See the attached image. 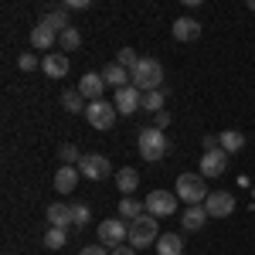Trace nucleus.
<instances>
[{
  "label": "nucleus",
  "instance_id": "obj_12",
  "mask_svg": "<svg viewBox=\"0 0 255 255\" xmlns=\"http://www.w3.org/2000/svg\"><path fill=\"white\" fill-rule=\"evenodd\" d=\"M102 89H106V79H102V72H85V75H82L79 92L89 99V102H99V99H102Z\"/></svg>",
  "mask_w": 255,
  "mask_h": 255
},
{
  "label": "nucleus",
  "instance_id": "obj_27",
  "mask_svg": "<svg viewBox=\"0 0 255 255\" xmlns=\"http://www.w3.org/2000/svg\"><path fill=\"white\" fill-rule=\"evenodd\" d=\"M58 44H61V51H75L82 44V34H79V27H68L65 34H58Z\"/></svg>",
  "mask_w": 255,
  "mask_h": 255
},
{
  "label": "nucleus",
  "instance_id": "obj_24",
  "mask_svg": "<svg viewBox=\"0 0 255 255\" xmlns=\"http://www.w3.org/2000/svg\"><path fill=\"white\" fill-rule=\"evenodd\" d=\"M44 24H48L55 34H65V31L72 27V24H68V10H65V7H58V10H48V14H44Z\"/></svg>",
  "mask_w": 255,
  "mask_h": 255
},
{
  "label": "nucleus",
  "instance_id": "obj_1",
  "mask_svg": "<svg viewBox=\"0 0 255 255\" xmlns=\"http://www.w3.org/2000/svg\"><path fill=\"white\" fill-rule=\"evenodd\" d=\"M174 191L187 208H191V204H204L208 194H211V191H208V180H204L201 174H180L177 184H174Z\"/></svg>",
  "mask_w": 255,
  "mask_h": 255
},
{
  "label": "nucleus",
  "instance_id": "obj_18",
  "mask_svg": "<svg viewBox=\"0 0 255 255\" xmlns=\"http://www.w3.org/2000/svg\"><path fill=\"white\" fill-rule=\"evenodd\" d=\"M102 79H106V85H113V89H126V85H133V75H129L123 65H116V61H109V65L102 68Z\"/></svg>",
  "mask_w": 255,
  "mask_h": 255
},
{
  "label": "nucleus",
  "instance_id": "obj_29",
  "mask_svg": "<svg viewBox=\"0 0 255 255\" xmlns=\"http://www.w3.org/2000/svg\"><path fill=\"white\" fill-rule=\"evenodd\" d=\"M116 65H123V68H126V72L133 75V68H136V65H139V55H136V51H133V48H123V51H119V55H116Z\"/></svg>",
  "mask_w": 255,
  "mask_h": 255
},
{
  "label": "nucleus",
  "instance_id": "obj_8",
  "mask_svg": "<svg viewBox=\"0 0 255 255\" xmlns=\"http://www.w3.org/2000/svg\"><path fill=\"white\" fill-rule=\"evenodd\" d=\"M79 174L89 177V180H106V177L113 174V163L102 157V153H85L79 163Z\"/></svg>",
  "mask_w": 255,
  "mask_h": 255
},
{
  "label": "nucleus",
  "instance_id": "obj_22",
  "mask_svg": "<svg viewBox=\"0 0 255 255\" xmlns=\"http://www.w3.org/2000/svg\"><path fill=\"white\" fill-rule=\"evenodd\" d=\"M218 146L232 157V153H238V150L245 146V136H242L238 129H225V133H218Z\"/></svg>",
  "mask_w": 255,
  "mask_h": 255
},
{
  "label": "nucleus",
  "instance_id": "obj_36",
  "mask_svg": "<svg viewBox=\"0 0 255 255\" xmlns=\"http://www.w3.org/2000/svg\"><path fill=\"white\" fill-rule=\"evenodd\" d=\"M201 146H204V153H208V150H218V136H204Z\"/></svg>",
  "mask_w": 255,
  "mask_h": 255
},
{
  "label": "nucleus",
  "instance_id": "obj_9",
  "mask_svg": "<svg viewBox=\"0 0 255 255\" xmlns=\"http://www.w3.org/2000/svg\"><path fill=\"white\" fill-rule=\"evenodd\" d=\"M113 106H116V113H123V116H129V113H136V109H143V92H139L136 85H126V89H116V99H113Z\"/></svg>",
  "mask_w": 255,
  "mask_h": 255
},
{
  "label": "nucleus",
  "instance_id": "obj_32",
  "mask_svg": "<svg viewBox=\"0 0 255 255\" xmlns=\"http://www.w3.org/2000/svg\"><path fill=\"white\" fill-rule=\"evenodd\" d=\"M17 68H20V72H34V68H41V58H34V55H20Z\"/></svg>",
  "mask_w": 255,
  "mask_h": 255
},
{
  "label": "nucleus",
  "instance_id": "obj_10",
  "mask_svg": "<svg viewBox=\"0 0 255 255\" xmlns=\"http://www.w3.org/2000/svg\"><path fill=\"white\" fill-rule=\"evenodd\" d=\"M204 208H208L211 218H228L235 211V194H228V191H211L208 201H204Z\"/></svg>",
  "mask_w": 255,
  "mask_h": 255
},
{
  "label": "nucleus",
  "instance_id": "obj_31",
  "mask_svg": "<svg viewBox=\"0 0 255 255\" xmlns=\"http://www.w3.org/2000/svg\"><path fill=\"white\" fill-rule=\"evenodd\" d=\"M72 215H75V228H85V225H89V218H92V211H89V204L75 201V204H72Z\"/></svg>",
  "mask_w": 255,
  "mask_h": 255
},
{
  "label": "nucleus",
  "instance_id": "obj_28",
  "mask_svg": "<svg viewBox=\"0 0 255 255\" xmlns=\"http://www.w3.org/2000/svg\"><path fill=\"white\" fill-rule=\"evenodd\" d=\"M163 89H157V92H146V96H143V109H146V113H163Z\"/></svg>",
  "mask_w": 255,
  "mask_h": 255
},
{
  "label": "nucleus",
  "instance_id": "obj_34",
  "mask_svg": "<svg viewBox=\"0 0 255 255\" xmlns=\"http://www.w3.org/2000/svg\"><path fill=\"white\" fill-rule=\"evenodd\" d=\"M89 0H65V10H85Z\"/></svg>",
  "mask_w": 255,
  "mask_h": 255
},
{
  "label": "nucleus",
  "instance_id": "obj_16",
  "mask_svg": "<svg viewBox=\"0 0 255 255\" xmlns=\"http://www.w3.org/2000/svg\"><path fill=\"white\" fill-rule=\"evenodd\" d=\"M208 208H204V204H191V208H184V218H180V221H184V232H201V228H204V225H208Z\"/></svg>",
  "mask_w": 255,
  "mask_h": 255
},
{
  "label": "nucleus",
  "instance_id": "obj_4",
  "mask_svg": "<svg viewBox=\"0 0 255 255\" xmlns=\"http://www.w3.org/2000/svg\"><path fill=\"white\" fill-rule=\"evenodd\" d=\"M157 221L160 218H150V215H139L129 221V245L133 249H150V245H157Z\"/></svg>",
  "mask_w": 255,
  "mask_h": 255
},
{
  "label": "nucleus",
  "instance_id": "obj_33",
  "mask_svg": "<svg viewBox=\"0 0 255 255\" xmlns=\"http://www.w3.org/2000/svg\"><path fill=\"white\" fill-rule=\"evenodd\" d=\"M79 255H109V252H106V245H85Z\"/></svg>",
  "mask_w": 255,
  "mask_h": 255
},
{
  "label": "nucleus",
  "instance_id": "obj_5",
  "mask_svg": "<svg viewBox=\"0 0 255 255\" xmlns=\"http://www.w3.org/2000/svg\"><path fill=\"white\" fill-rule=\"evenodd\" d=\"M177 191H150L146 201H143V208H146V215L150 218H170L177 211Z\"/></svg>",
  "mask_w": 255,
  "mask_h": 255
},
{
  "label": "nucleus",
  "instance_id": "obj_37",
  "mask_svg": "<svg viewBox=\"0 0 255 255\" xmlns=\"http://www.w3.org/2000/svg\"><path fill=\"white\" fill-rule=\"evenodd\" d=\"M167 123H170V113H167V109H163V113H157V129H163Z\"/></svg>",
  "mask_w": 255,
  "mask_h": 255
},
{
  "label": "nucleus",
  "instance_id": "obj_13",
  "mask_svg": "<svg viewBox=\"0 0 255 255\" xmlns=\"http://www.w3.org/2000/svg\"><path fill=\"white\" fill-rule=\"evenodd\" d=\"M48 225H55V228H72V225H75L72 204H65V201H55V204H48Z\"/></svg>",
  "mask_w": 255,
  "mask_h": 255
},
{
  "label": "nucleus",
  "instance_id": "obj_14",
  "mask_svg": "<svg viewBox=\"0 0 255 255\" xmlns=\"http://www.w3.org/2000/svg\"><path fill=\"white\" fill-rule=\"evenodd\" d=\"M41 72L48 75V79H65L68 75V55H44L41 58Z\"/></svg>",
  "mask_w": 255,
  "mask_h": 255
},
{
  "label": "nucleus",
  "instance_id": "obj_21",
  "mask_svg": "<svg viewBox=\"0 0 255 255\" xmlns=\"http://www.w3.org/2000/svg\"><path fill=\"white\" fill-rule=\"evenodd\" d=\"M180 252H184V238L177 232H167L157 238V255H180Z\"/></svg>",
  "mask_w": 255,
  "mask_h": 255
},
{
  "label": "nucleus",
  "instance_id": "obj_25",
  "mask_svg": "<svg viewBox=\"0 0 255 255\" xmlns=\"http://www.w3.org/2000/svg\"><path fill=\"white\" fill-rule=\"evenodd\" d=\"M65 242H68V228H55V225H48V232H44V245H48L51 252H58V249H65Z\"/></svg>",
  "mask_w": 255,
  "mask_h": 255
},
{
  "label": "nucleus",
  "instance_id": "obj_2",
  "mask_svg": "<svg viewBox=\"0 0 255 255\" xmlns=\"http://www.w3.org/2000/svg\"><path fill=\"white\" fill-rule=\"evenodd\" d=\"M136 146H139V157L146 160V163H157L167 153V136H163V129H157V126H146V129H139Z\"/></svg>",
  "mask_w": 255,
  "mask_h": 255
},
{
  "label": "nucleus",
  "instance_id": "obj_7",
  "mask_svg": "<svg viewBox=\"0 0 255 255\" xmlns=\"http://www.w3.org/2000/svg\"><path fill=\"white\" fill-rule=\"evenodd\" d=\"M99 242L102 245H126L129 242V225L123 221V218H106L102 225H99Z\"/></svg>",
  "mask_w": 255,
  "mask_h": 255
},
{
  "label": "nucleus",
  "instance_id": "obj_30",
  "mask_svg": "<svg viewBox=\"0 0 255 255\" xmlns=\"http://www.w3.org/2000/svg\"><path fill=\"white\" fill-rule=\"evenodd\" d=\"M58 157L65 160V167H79V163H82L79 146H72V143H68V146H61V150H58Z\"/></svg>",
  "mask_w": 255,
  "mask_h": 255
},
{
  "label": "nucleus",
  "instance_id": "obj_17",
  "mask_svg": "<svg viewBox=\"0 0 255 255\" xmlns=\"http://www.w3.org/2000/svg\"><path fill=\"white\" fill-rule=\"evenodd\" d=\"M79 167H65V163H61L58 167V174H55V191H58V194H72V191H75V187H79Z\"/></svg>",
  "mask_w": 255,
  "mask_h": 255
},
{
  "label": "nucleus",
  "instance_id": "obj_6",
  "mask_svg": "<svg viewBox=\"0 0 255 255\" xmlns=\"http://www.w3.org/2000/svg\"><path fill=\"white\" fill-rule=\"evenodd\" d=\"M116 116H119L116 106H113V102H106V99L89 102V109H85V119H89V126H92V129H113Z\"/></svg>",
  "mask_w": 255,
  "mask_h": 255
},
{
  "label": "nucleus",
  "instance_id": "obj_19",
  "mask_svg": "<svg viewBox=\"0 0 255 255\" xmlns=\"http://www.w3.org/2000/svg\"><path fill=\"white\" fill-rule=\"evenodd\" d=\"M174 38L177 41H197L201 38V24L194 17H177L174 20Z\"/></svg>",
  "mask_w": 255,
  "mask_h": 255
},
{
  "label": "nucleus",
  "instance_id": "obj_23",
  "mask_svg": "<svg viewBox=\"0 0 255 255\" xmlns=\"http://www.w3.org/2000/svg\"><path fill=\"white\" fill-rule=\"evenodd\" d=\"M61 106H65L68 113H85V109H89V102H85V96H82L79 89H65V92H61Z\"/></svg>",
  "mask_w": 255,
  "mask_h": 255
},
{
  "label": "nucleus",
  "instance_id": "obj_3",
  "mask_svg": "<svg viewBox=\"0 0 255 255\" xmlns=\"http://www.w3.org/2000/svg\"><path fill=\"white\" fill-rule=\"evenodd\" d=\"M160 82H163V65L157 58H139V65L133 68V85L146 96V92H157Z\"/></svg>",
  "mask_w": 255,
  "mask_h": 255
},
{
  "label": "nucleus",
  "instance_id": "obj_26",
  "mask_svg": "<svg viewBox=\"0 0 255 255\" xmlns=\"http://www.w3.org/2000/svg\"><path fill=\"white\" fill-rule=\"evenodd\" d=\"M139 215H146L143 201H136V197H123L119 201V218H139Z\"/></svg>",
  "mask_w": 255,
  "mask_h": 255
},
{
  "label": "nucleus",
  "instance_id": "obj_15",
  "mask_svg": "<svg viewBox=\"0 0 255 255\" xmlns=\"http://www.w3.org/2000/svg\"><path fill=\"white\" fill-rule=\"evenodd\" d=\"M31 44H34L38 51H48V55H51V48L58 44V34L41 20V24H34V31H31Z\"/></svg>",
  "mask_w": 255,
  "mask_h": 255
},
{
  "label": "nucleus",
  "instance_id": "obj_11",
  "mask_svg": "<svg viewBox=\"0 0 255 255\" xmlns=\"http://www.w3.org/2000/svg\"><path fill=\"white\" fill-rule=\"evenodd\" d=\"M225 167H228V153L218 146V150H208L204 157H201V177L208 180V177H221L225 174Z\"/></svg>",
  "mask_w": 255,
  "mask_h": 255
},
{
  "label": "nucleus",
  "instance_id": "obj_35",
  "mask_svg": "<svg viewBox=\"0 0 255 255\" xmlns=\"http://www.w3.org/2000/svg\"><path fill=\"white\" fill-rule=\"evenodd\" d=\"M109 255H136V249H133V245H116Z\"/></svg>",
  "mask_w": 255,
  "mask_h": 255
},
{
  "label": "nucleus",
  "instance_id": "obj_20",
  "mask_svg": "<svg viewBox=\"0 0 255 255\" xmlns=\"http://www.w3.org/2000/svg\"><path fill=\"white\" fill-rule=\"evenodd\" d=\"M116 187L123 191V197H133V191L139 187V174L133 170V167H123V170H116Z\"/></svg>",
  "mask_w": 255,
  "mask_h": 255
}]
</instances>
